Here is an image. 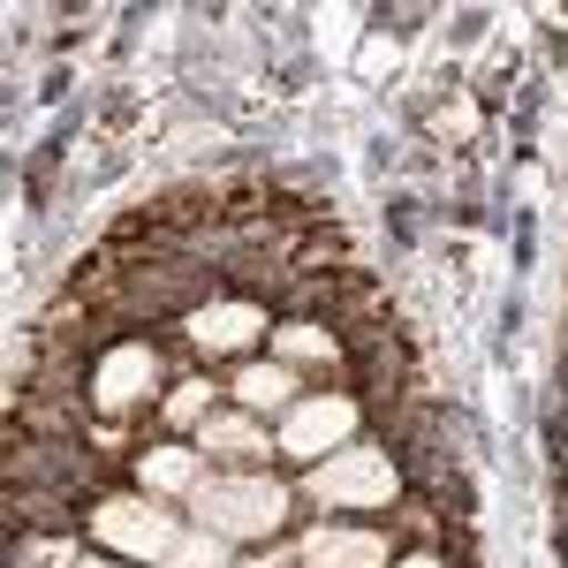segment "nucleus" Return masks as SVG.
<instances>
[{
	"mask_svg": "<svg viewBox=\"0 0 568 568\" xmlns=\"http://www.w3.org/2000/svg\"><path fill=\"white\" fill-rule=\"evenodd\" d=\"M258 311L251 304H213V311H197V318H190V342H197V349L213 356V349H251V342H258Z\"/></svg>",
	"mask_w": 568,
	"mask_h": 568,
	"instance_id": "obj_6",
	"label": "nucleus"
},
{
	"mask_svg": "<svg viewBox=\"0 0 568 568\" xmlns=\"http://www.w3.org/2000/svg\"><path fill=\"white\" fill-rule=\"evenodd\" d=\"M205 447L213 455H265V433L251 417H205Z\"/></svg>",
	"mask_w": 568,
	"mask_h": 568,
	"instance_id": "obj_9",
	"label": "nucleus"
},
{
	"mask_svg": "<svg viewBox=\"0 0 568 568\" xmlns=\"http://www.w3.org/2000/svg\"><path fill=\"white\" fill-rule=\"evenodd\" d=\"M84 568H99V561H84Z\"/></svg>",
	"mask_w": 568,
	"mask_h": 568,
	"instance_id": "obj_17",
	"label": "nucleus"
},
{
	"mask_svg": "<svg viewBox=\"0 0 568 568\" xmlns=\"http://www.w3.org/2000/svg\"><path fill=\"white\" fill-rule=\"evenodd\" d=\"M91 530L106 538V546H122V554H136V561H168L182 546V530L168 508H144V500H106L99 516H91Z\"/></svg>",
	"mask_w": 568,
	"mask_h": 568,
	"instance_id": "obj_3",
	"label": "nucleus"
},
{
	"mask_svg": "<svg viewBox=\"0 0 568 568\" xmlns=\"http://www.w3.org/2000/svg\"><path fill=\"white\" fill-rule=\"evenodd\" d=\"M288 387H296V379H288L281 364H251V372L235 379V394H243V409H281V402H288Z\"/></svg>",
	"mask_w": 568,
	"mask_h": 568,
	"instance_id": "obj_8",
	"label": "nucleus"
},
{
	"mask_svg": "<svg viewBox=\"0 0 568 568\" xmlns=\"http://www.w3.org/2000/svg\"><path fill=\"white\" fill-rule=\"evenodd\" d=\"M243 568H273V561H243Z\"/></svg>",
	"mask_w": 568,
	"mask_h": 568,
	"instance_id": "obj_16",
	"label": "nucleus"
},
{
	"mask_svg": "<svg viewBox=\"0 0 568 568\" xmlns=\"http://www.w3.org/2000/svg\"><path fill=\"white\" fill-rule=\"evenodd\" d=\"M356 425V409L342 402V394H326V402H304L288 425H281V455H296V463H318L326 447H342Z\"/></svg>",
	"mask_w": 568,
	"mask_h": 568,
	"instance_id": "obj_4",
	"label": "nucleus"
},
{
	"mask_svg": "<svg viewBox=\"0 0 568 568\" xmlns=\"http://www.w3.org/2000/svg\"><path fill=\"white\" fill-rule=\"evenodd\" d=\"M387 493H394V470L372 447H342L334 463L311 470V500H326V508H387Z\"/></svg>",
	"mask_w": 568,
	"mask_h": 568,
	"instance_id": "obj_2",
	"label": "nucleus"
},
{
	"mask_svg": "<svg viewBox=\"0 0 568 568\" xmlns=\"http://www.w3.org/2000/svg\"><path fill=\"white\" fill-rule=\"evenodd\" d=\"M281 349L288 356H334V342H326L318 326H281Z\"/></svg>",
	"mask_w": 568,
	"mask_h": 568,
	"instance_id": "obj_12",
	"label": "nucleus"
},
{
	"mask_svg": "<svg viewBox=\"0 0 568 568\" xmlns=\"http://www.w3.org/2000/svg\"><path fill=\"white\" fill-rule=\"evenodd\" d=\"M304 561L311 568H387V538H372V530H311Z\"/></svg>",
	"mask_w": 568,
	"mask_h": 568,
	"instance_id": "obj_5",
	"label": "nucleus"
},
{
	"mask_svg": "<svg viewBox=\"0 0 568 568\" xmlns=\"http://www.w3.org/2000/svg\"><path fill=\"white\" fill-rule=\"evenodd\" d=\"M364 69H372V77H379V69H394V39H372V45H364Z\"/></svg>",
	"mask_w": 568,
	"mask_h": 568,
	"instance_id": "obj_14",
	"label": "nucleus"
},
{
	"mask_svg": "<svg viewBox=\"0 0 568 568\" xmlns=\"http://www.w3.org/2000/svg\"><path fill=\"white\" fill-rule=\"evenodd\" d=\"M168 568H227V561H220V530H197V538H182L175 554H168Z\"/></svg>",
	"mask_w": 568,
	"mask_h": 568,
	"instance_id": "obj_11",
	"label": "nucleus"
},
{
	"mask_svg": "<svg viewBox=\"0 0 568 568\" xmlns=\"http://www.w3.org/2000/svg\"><path fill=\"white\" fill-rule=\"evenodd\" d=\"M152 387V349H114L99 364V409H130Z\"/></svg>",
	"mask_w": 568,
	"mask_h": 568,
	"instance_id": "obj_7",
	"label": "nucleus"
},
{
	"mask_svg": "<svg viewBox=\"0 0 568 568\" xmlns=\"http://www.w3.org/2000/svg\"><path fill=\"white\" fill-rule=\"evenodd\" d=\"M402 568H439V561H425V554H417V561H402Z\"/></svg>",
	"mask_w": 568,
	"mask_h": 568,
	"instance_id": "obj_15",
	"label": "nucleus"
},
{
	"mask_svg": "<svg viewBox=\"0 0 568 568\" xmlns=\"http://www.w3.org/2000/svg\"><path fill=\"white\" fill-rule=\"evenodd\" d=\"M144 485H160V493L197 485V455H190V447H160V455H144Z\"/></svg>",
	"mask_w": 568,
	"mask_h": 568,
	"instance_id": "obj_10",
	"label": "nucleus"
},
{
	"mask_svg": "<svg viewBox=\"0 0 568 568\" xmlns=\"http://www.w3.org/2000/svg\"><path fill=\"white\" fill-rule=\"evenodd\" d=\"M168 417H175V425H197V417H205V387H175L168 394Z\"/></svg>",
	"mask_w": 568,
	"mask_h": 568,
	"instance_id": "obj_13",
	"label": "nucleus"
},
{
	"mask_svg": "<svg viewBox=\"0 0 568 568\" xmlns=\"http://www.w3.org/2000/svg\"><path fill=\"white\" fill-rule=\"evenodd\" d=\"M281 508H288L281 485H265V478H205L197 485V516L220 538H265L281 524Z\"/></svg>",
	"mask_w": 568,
	"mask_h": 568,
	"instance_id": "obj_1",
	"label": "nucleus"
}]
</instances>
